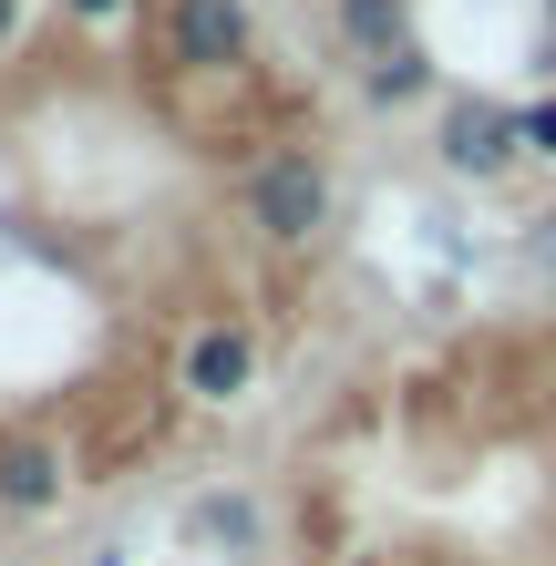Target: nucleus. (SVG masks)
<instances>
[{
    "mask_svg": "<svg viewBox=\"0 0 556 566\" xmlns=\"http://www.w3.org/2000/svg\"><path fill=\"white\" fill-rule=\"evenodd\" d=\"M331 207H340L331 155H310V145H279V155L248 176V227H258L269 248H310L319 227H331Z\"/></svg>",
    "mask_w": 556,
    "mask_h": 566,
    "instance_id": "1",
    "label": "nucleus"
},
{
    "mask_svg": "<svg viewBox=\"0 0 556 566\" xmlns=\"http://www.w3.org/2000/svg\"><path fill=\"white\" fill-rule=\"evenodd\" d=\"M433 165H443V176H464V186L515 176V165H526V124H515V104H505V93H443Z\"/></svg>",
    "mask_w": 556,
    "mask_h": 566,
    "instance_id": "2",
    "label": "nucleus"
},
{
    "mask_svg": "<svg viewBox=\"0 0 556 566\" xmlns=\"http://www.w3.org/2000/svg\"><path fill=\"white\" fill-rule=\"evenodd\" d=\"M258 371H269V340H258V319L238 310H217V319H196L186 329V350H176V391L196 412H227V402H248Z\"/></svg>",
    "mask_w": 556,
    "mask_h": 566,
    "instance_id": "3",
    "label": "nucleus"
},
{
    "mask_svg": "<svg viewBox=\"0 0 556 566\" xmlns=\"http://www.w3.org/2000/svg\"><path fill=\"white\" fill-rule=\"evenodd\" d=\"M248 52H258L248 0H166V62L176 73H238Z\"/></svg>",
    "mask_w": 556,
    "mask_h": 566,
    "instance_id": "4",
    "label": "nucleus"
},
{
    "mask_svg": "<svg viewBox=\"0 0 556 566\" xmlns=\"http://www.w3.org/2000/svg\"><path fill=\"white\" fill-rule=\"evenodd\" d=\"M62 494H73V453H62L52 432L11 422V432H0V515L42 525V515H62Z\"/></svg>",
    "mask_w": 556,
    "mask_h": 566,
    "instance_id": "5",
    "label": "nucleus"
},
{
    "mask_svg": "<svg viewBox=\"0 0 556 566\" xmlns=\"http://www.w3.org/2000/svg\"><path fill=\"white\" fill-rule=\"evenodd\" d=\"M331 31H340L350 62H381V52L412 42V0H331Z\"/></svg>",
    "mask_w": 556,
    "mask_h": 566,
    "instance_id": "6",
    "label": "nucleus"
},
{
    "mask_svg": "<svg viewBox=\"0 0 556 566\" xmlns=\"http://www.w3.org/2000/svg\"><path fill=\"white\" fill-rule=\"evenodd\" d=\"M186 536H207V546H227V556H258L269 515H258V494H196V505H186Z\"/></svg>",
    "mask_w": 556,
    "mask_h": 566,
    "instance_id": "7",
    "label": "nucleus"
},
{
    "mask_svg": "<svg viewBox=\"0 0 556 566\" xmlns=\"http://www.w3.org/2000/svg\"><path fill=\"white\" fill-rule=\"evenodd\" d=\"M422 93H433V52H422V42L361 62V104H371V114H402V104H422Z\"/></svg>",
    "mask_w": 556,
    "mask_h": 566,
    "instance_id": "8",
    "label": "nucleus"
},
{
    "mask_svg": "<svg viewBox=\"0 0 556 566\" xmlns=\"http://www.w3.org/2000/svg\"><path fill=\"white\" fill-rule=\"evenodd\" d=\"M515 124H526V165H556V93L515 104Z\"/></svg>",
    "mask_w": 556,
    "mask_h": 566,
    "instance_id": "9",
    "label": "nucleus"
},
{
    "mask_svg": "<svg viewBox=\"0 0 556 566\" xmlns=\"http://www.w3.org/2000/svg\"><path fill=\"white\" fill-rule=\"evenodd\" d=\"M124 11H135V0H62V21H83V31H114Z\"/></svg>",
    "mask_w": 556,
    "mask_h": 566,
    "instance_id": "10",
    "label": "nucleus"
},
{
    "mask_svg": "<svg viewBox=\"0 0 556 566\" xmlns=\"http://www.w3.org/2000/svg\"><path fill=\"white\" fill-rule=\"evenodd\" d=\"M526 258H536V269H546V279H556V207H546V217H536V227H526Z\"/></svg>",
    "mask_w": 556,
    "mask_h": 566,
    "instance_id": "11",
    "label": "nucleus"
},
{
    "mask_svg": "<svg viewBox=\"0 0 556 566\" xmlns=\"http://www.w3.org/2000/svg\"><path fill=\"white\" fill-rule=\"evenodd\" d=\"M21 11H31V0H0V52H11V31H21Z\"/></svg>",
    "mask_w": 556,
    "mask_h": 566,
    "instance_id": "12",
    "label": "nucleus"
},
{
    "mask_svg": "<svg viewBox=\"0 0 556 566\" xmlns=\"http://www.w3.org/2000/svg\"><path fill=\"white\" fill-rule=\"evenodd\" d=\"M546 42H556V0H546Z\"/></svg>",
    "mask_w": 556,
    "mask_h": 566,
    "instance_id": "13",
    "label": "nucleus"
},
{
    "mask_svg": "<svg viewBox=\"0 0 556 566\" xmlns=\"http://www.w3.org/2000/svg\"><path fill=\"white\" fill-rule=\"evenodd\" d=\"M93 566H124V556H114V546H104V556H93Z\"/></svg>",
    "mask_w": 556,
    "mask_h": 566,
    "instance_id": "14",
    "label": "nucleus"
}]
</instances>
